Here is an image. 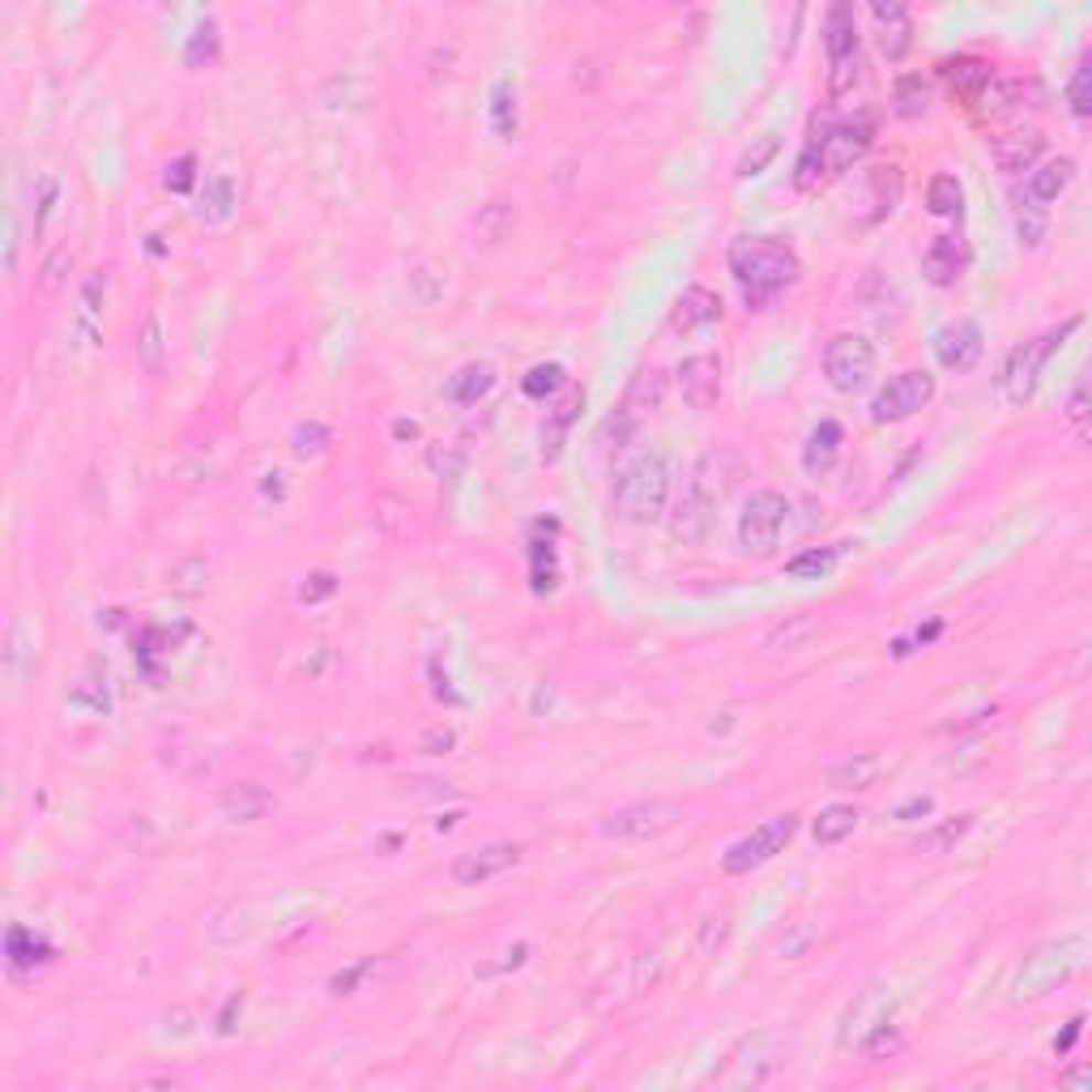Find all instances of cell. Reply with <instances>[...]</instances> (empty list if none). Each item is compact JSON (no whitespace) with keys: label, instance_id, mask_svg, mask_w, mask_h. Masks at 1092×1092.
<instances>
[{"label":"cell","instance_id":"6da1fadb","mask_svg":"<svg viewBox=\"0 0 1092 1092\" xmlns=\"http://www.w3.org/2000/svg\"><path fill=\"white\" fill-rule=\"evenodd\" d=\"M726 265H730V274H735V282H739L751 312H764L781 290H790L803 278L799 253L790 244H781V239H769V235L735 239L730 253H726Z\"/></svg>","mask_w":1092,"mask_h":1092},{"label":"cell","instance_id":"7a4b0ae2","mask_svg":"<svg viewBox=\"0 0 1092 1092\" xmlns=\"http://www.w3.org/2000/svg\"><path fill=\"white\" fill-rule=\"evenodd\" d=\"M1084 961H1089V939L1080 931L1037 943L1025 961H1020L1016 977H1011V1003L1046 998L1050 991H1059L1062 982H1071Z\"/></svg>","mask_w":1092,"mask_h":1092},{"label":"cell","instance_id":"3957f363","mask_svg":"<svg viewBox=\"0 0 1092 1092\" xmlns=\"http://www.w3.org/2000/svg\"><path fill=\"white\" fill-rule=\"evenodd\" d=\"M666 500H671V465L666 457L657 452H641L632 457L619 474H614L611 491V508L619 521L628 525H649L666 513Z\"/></svg>","mask_w":1092,"mask_h":1092},{"label":"cell","instance_id":"277c9868","mask_svg":"<svg viewBox=\"0 0 1092 1092\" xmlns=\"http://www.w3.org/2000/svg\"><path fill=\"white\" fill-rule=\"evenodd\" d=\"M870 137H875V125H870L867 116H863V120L828 125V129L820 132V137L803 150L799 171H794V184H799V189H815L820 180H833L841 171H849V167L870 150Z\"/></svg>","mask_w":1092,"mask_h":1092},{"label":"cell","instance_id":"5b68a950","mask_svg":"<svg viewBox=\"0 0 1092 1092\" xmlns=\"http://www.w3.org/2000/svg\"><path fill=\"white\" fill-rule=\"evenodd\" d=\"M790 1054H794V1032H785V1028H760V1032L742 1037L739 1046H735L730 1067L717 1075V1084L721 1089H760V1084H769L772 1075L790 1062Z\"/></svg>","mask_w":1092,"mask_h":1092},{"label":"cell","instance_id":"8992f818","mask_svg":"<svg viewBox=\"0 0 1092 1092\" xmlns=\"http://www.w3.org/2000/svg\"><path fill=\"white\" fill-rule=\"evenodd\" d=\"M1075 329H1080V317H1071V321H1062L1059 329H1050L1046 338L1025 342V346H1016V351H1011V358L1003 363V376H998V385H1003V393H1007V402H1011V406H1025L1028 397L1037 393V381H1041V372H1046L1050 354L1059 351Z\"/></svg>","mask_w":1092,"mask_h":1092},{"label":"cell","instance_id":"52a82bcc","mask_svg":"<svg viewBox=\"0 0 1092 1092\" xmlns=\"http://www.w3.org/2000/svg\"><path fill=\"white\" fill-rule=\"evenodd\" d=\"M892 1011H897V995L888 986H867L863 995L854 998L845 1007V1020H841V1032L836 1041L845 1050H870L884 1032H892Z\"/></svg>","mask_w":1092,"mask_h":1092},{"label":"cell","instance_id":"ba28073f","mask_svg":"<svg viewBox=\"0 0 1092 1092\" xmlns=\"http://www.w3.org/2000/svg\"><path fill=\"white\" fill-rule=\"evenodd\" d=\"M794 833H799V815H794V811L772 815V820H764L760 828H751L742 841H735V845L726 849L721 870H726V875H747V870L764 867L769 858H777V854L794 841Z\"/></svg>","mask_w":1092,"mask_h":1092},{"label":"cell","instance_id":"9c48e42d","mask_svg":"<svg viewBox=\"0 0 1092 1092\" xmlns=\"http://www.w3.org/2000/svg\"><path fill=\"white\" fill-rule=\"evenodd\" d=\"M678 820H683V806L678 803H671V799H644V803L611 811L598 824V833L607 836V841H649V836L671 833Z\"/></svg>","mask_w":1092,"mask_h":1092},{"label":"cell","instance_id":"30bf717a","mask_svg":"<svg viewBox=\"0 0 1092 1092\" xmlns=\"http://www.w3.org/2000/svg\"><path fill=\"white\" fill-rule=\"evenodd\" d=\"M824 376L836 393H858L875 376V346L863 333H836L824 346Z\"/></svg>","mask_w":1092,"mask_h":1092},{"label":"cell","instance_id":"8fae6325","mask_svg":"<svg viewBox=\"0 0 1092 1092\" xmlns=\"http://www.w3.org/2000/svg\"><path fill=\"white\" fill-rule=\"evenodd\" d=\"M785 516H790V504L781 491L772 486H760L751 491V500L742 504L739 516V543L756 555H769L772 546L781 543V529H785Z\"/></svg>","mask_w":1092,"mask_h":1092},{"label":"cell","instance_id":"7c38bea8","mask_svg":"<svg viewBox=\"0 0 1092 1092\" xmlns=\"http://www.w3.org/2000/svg\"><path fill=\"white\" fill-rule=\"evenodd\" d=\"M934 397V376L922 367H909L892 376L888 385L879 388V397L870 402V418L875 422H900V418H913L918 410H927Z\"/></svg>","mask_w":1092,"mask_h":1092},{"label":"cell","instance_id":"4fadbf2b","mask_svg":"<svg viewBox=\"0 0 1092 1092\" xmlns=\"http://www.w3.org/2000/svg\"><path fill=\"white\" fill-rule=\"evenodd\" d=\"M516 863H521V845H513V841H491V845H479V849L461 854V858L452 863V879H457L461 888H479V884L504 875V870L516 867Z\"/></svg>","mask_w":1092,"mask_h":1092},{"label":"cell","instance_id":"5bb4252c","mask_svg":"<svg viewBox=\"0 0 1092 1092\" xmlns=\"http://www.w3.org/2000/svg\"><path fill=\"white\" fill-rule=\"evenodd\" d=\"M713 513H717V500L705 491V482H692V486L683 491V500L675 504L671 534H675L683 546L708 543V534H713Z\"/></svg>","mask_w":1092,"mask_h":1092},{"label":"cell","instance_id":"9a60e30c","mask_svg":"<svg viewBox=\"0 0 1092 1092\" xmlns=\"http://www.w3.org/2000/svg\"><path fill=\"white\" fill-rule=\"evenodd\" d=\"M678 393L692 410H708L721 397V363L713 354H692L678 367Z\"/></svg>","mask_w":1092,"mask_h":1092},{"label":"cell","instance_id":"2e32d148","mask_svg":"<svg viewBox=\"0 0 1092 1092\" xmlns=\"http://www.w3.org/2000/svg\"><path fill=\"white\" fill-rule=\"evenodd\" d=\"M934 354L948 372H968L982 358V329L973 321H956L934 333Z\"/></svg>","mask_w":1092,"mask_h":1092},{"label":"cell","instance_id":"e0dca14e","mask_svg":"<svg viewBox=\"0 0 1092 1092\" xmlns=\"http://www.w3.org/2000/svg\"><path fill=\"white\" fill-rule=\"evenodd\" d=\"M964 265H968V253H964L961 239L956 235H939V239H931V248L922 253V278L931 287H956Z\"/></svg>","mask_w":1092,"mask_h":1092},{"label":"cell","instance_id":"ac0fdd59","mask_svg":"<svg viewBox=\"0 0 1092 1092\" xmlns=\"http://www.w3.org/2000/svg\"><path fill=\"white\" fill-rule=\"evenodd\" d=\"M717 321H721V299L708 287H687L671 308V329L675 333H696V329H708Z\"/></svg>","mask_w":1092,"mask_h":1092},{"label":"cell","instance_id":"d6986e66","mask_svg":"<svg viewBox=\"0 0 1092 1092\" xmlns=\"http://www.w3.org/2000/svg\"><path fill=\"white\" fill-rule=\"evenodd\" d=\"M0 671H4V678H9L13 687H22L26 675L34 671V641H31V632H26V619H22V614H13L9 628H4Z\"/></svg>","mask_w":1092,"mask_h":1092},{"label":"cell","instance_id":"ffe728a7","mask_svg":"<svg viewBox=\"0 0 1092 1092\" xmlns=\"http://www.w3.org/2000/svg\"><path fill=\"white\" fill-rule=\"evenodd\" d=\"M870 13H875V22H879V52H884L888 61H900V56L909 52V43H913L909 9H904L900 0H892V4H875Z\"/></svg>","mask_w":1092,"mask_h":1092},{"label":"cell","instance_id":"44dd1931","mask_svg":"<svg viewBox=\"0 0 1092 1092\" xmlns=\"http://www.w3.org/2000/svg\"><path fill=\"white\" fill-rule=\"evenodd\" d=\"M1041 150H1046V137L1041 132H1007V137H998L995 141V162L998 171H1007V175H1020V171H1032L1037 159H1041Z\"/></svg>","mask_w":1092,"mask_h":1092},{"label":"cell","instance_id":"7402d4cb","mask_svg":"<svg viewBox=\"0 0 1092 1092\" xmlns=\"http://www.w3.org/2000/svg\"><path fill=\"white\" fill-rule=\"evenodd\" d=\"M1071 180H1075V162L1071 159L1041 162V167L1028 171V201H1032L1037 210H1046L1050 201H1059V196L1071 189Z\"/></svg>","mask_w":1092,"mask_h":1092},{"label":"cell","instance_id":"603a6c76","mask_svg":"<svg viewBox=\"0 0 1092 1092\" xmlns=\"http://www.w3.org/2000/svg\"><path fill=\"white\" fill-rule=\"evenodd\" d=\"M218 806H223L226 820H235V824H253V820H260V815L274 806V794H269L265 785H257V781H239V785H226L223 799H218Z\"/></svg>","mask_w":1092,"mask_h":1092},{"label":"cell","instance_id":"cb8c5ba5","mask_svg":"<svg viewBox=\"0 0 1092 1092\" xmlns=\"http://www.w3.org/2000/svg\"><path fill=\"white\" fill-rule=\"evenodd\" d=\"M4 956H9L13 973H26V968L34 973L39 964L52 961V943L39 939L31 927H9V934H4Z\"/></svg>","mask_w":1092,"mask_h":1092},{"label":"cell","instance_id":"d4e9b609","mask_svg":"<svg viewBox=\"0 0 1092 1092\" xmlns=\"http://www.w3.org/2000/svg\"><path fill=\"white\" fill-rule=\"evenodd\" d=\"M841 422H833V418H824L811 436H806V449H803V465H806V474H828L836 465V457H841Z\"/></svg>","mask_w":1092,"mask_h":1092},{"label":"cell","instance_id":"484cf974","mask_svg":"<svg viewBox=\"0 0 1092 1092\" xmlns=\"http://www.w3.org/2000/svg\"><path fill=\"white\" fill-rule=\"evenodd\" d=\"M879 772H884V760L875 751H858V756H849V760L828 769V785L833 790H870L879 781Z\"/></svg>","mask_w":1092,"mask_h":1092},{"label":"cell","instance_id":"4316f807","mask_svg":"<svg viewBox=\"0 0 1092 1092\" xmlns=\"http://www.w3.org/2000/svg\"><path fill=\"white\" fill-rule=\"evenodd\" d=\"M824 47H828V65L858 56V26H854V9L849 4H833L828 22H824Z\"/></svg>","mask_w":1092,"mask_h":1092},{"label":"cell","instance_id":"83f0119b","mask_svg":"<svg viewBox=\"0 0 1092 1092\" xmlns=\"http://www.w3.org/2000/svg\"><path fill=\"white\" fill-rule=\"evenodd\" d=\"M491 385H495V367L491 363H470L449 381V397L457 406H479L482 397L491 393Z\"/></svg>","mask_w":1092,"mask_h":1092},{"label":"cell","instance_id":"f1b7e54d","mask_svg":"<svg viewBox=\"0 0 1092 1092\" xmlns=\"http://www.w3.org/2000/svg\"><path fill=\"white\" fill-rule=\"evenodd\" d=\"M858 820H863V811L849 803H833L824 806L820 815H815V824H811V836L820 841V845H836V841H845V836L858 828Z\"/></svg>","mask_w":1092,"mask_h":1092},{"label":"cell","instance_id":"f546056e","mask_svg":"<svg viewBox=\"0 0 1092 1092\" xmlns=\"http://www.w3.org/2000/svg\"><path fill=\"white\" fill-rule=\"evenodd\" d=\"M943 77H948L952 90H961L964 98H977L991 82H995L991 65L977 61V56H956V61H948V65H943Z\"/></svg>","mask_w":1092,"mask_h":1092},{"label":"cell","instance_id":"4dcf8cb0","mask_svg":"<svg viewBox=\"0 0 1092 1092\" xmlns=\"http://www.w3.org/2000/svg\"><path fill=\"white\" fill-rule=\"evenodd\" d=\"M486 116H491V129H495V137L513 141L516 125H521V107H516V90H513V82H508V77H500V82L491 86V107H486Z\"/></svg>","mask_w":1092,"mask_h":1092},{"label":"cell","instance_id":"1f68e13d","mask_svg":"<svg viewBox=\"0 0 1092 1092\" xmlns=\"http://www.w3.org/2000/svg\"><path fill=\"white\" fill-rule=\"evenodd\" d=\"M927 107H931V86H927V77H922V73H904L897 82V90H892V111H897L900 120H922Z\"/></svg>","mask_w":1092,"mask_h":1092},{"label":"cell","instance_id":"d6a6232c","mask_svg":"<svg viewBox=\"0 0 1092 1092\" xmlns=\"http://www.w3.org/2000/svg\"><path fill=\"white\" fill-rule=\"evenodd\" d=\"M841 550L845 546H815V550H803L785 564V577L790 580H824L833 577V568L841 564Z\"/></svg>","mask_w":1092,"mask_h":1092},{"label":"cell","instance_id":"836d02e7","mask_svg":"<svg viewBox=\"0 0 1092 1092\" xmlns=\"http://www.w3.org/2000/svg\"><path fill=\"white\" fill-rule=\"evenodd\" d=\"M235 205H239V189H235V180L231 175H214L210 184H205V196H201V218L214 226H223L231 214H235Z\"/></svg>","mask_w":1092,"mask_h":1092},{"label":"cell","instance_id":"e575fe53","mask_svg":"<svg viewBox=\"0 0 1092 1092\" xmlns=\"http://www.w3.org/2000/svg\"><path fill=\"white\" fill-rule=\"evenodd\" d=\"M815 632H820V619H815V614H790L785 623H777L769 632L764 649H769V653H794V649H803Z\"/></svg>","mask_w":1092,"mask_h":1092},{"label":"cell","instance_id":"d590c367","mask_svg":"<svg viewBox=\"0 0 1092 1092\" xmlns=\"http://www.w3.org/2000/svg\"><path fill=\"white\" fill-rule=\"evenodd\" d=\"M973 811H964V815H952V820H943V824H934L931 833H922L918 841H913V849L918 854H948L956 841H964L968 836V828H973Z\"/></svg>","mask_w":1092,"mask_h":1092},{"label":"cell","instance_id":"8d00e7d4","mask_svg":"<svg viewBox=\"0 0 1092 1092\" xmlns=\"http://www.w3.org/2000/svg\"><path fill=\"white\" fill-rule=\"evenodd\" d=\"M580 402H585V393L572 388V397H568V402H564V406H559V410L543 422V457L546 461H555V457H559V449H564V436H568V427H572V418H577Z\"/></svg>","mask_w":1092,"mask_h":1092},{"label":"cell","instance_id":"74e56055","mask_svg":"<svg viewBox=\"0 0 1092 1092\" xmlns=\"http://www.w3.org/2000/svg\"><path fill=\"white\" fill-rule=\"evenodd\" d=\"M927 205H931L934 218H961L964 210V189L956 175H934L931 189H927Z\"/></svg>","mask_w":1092,"mask_h":1092},{"label":"cell","instance_id":"f35d334b","mask_svg":"<svg viewBox=\"0 0 1092 1092\" xmlns=\"http://www.w3.org/2000/svg\"><path fill=\"white\" fill-rule=\"evenodd\" d=\"M777 150H781L777 132H764V137H756V141L747 146V154L739 159V175H742V180H751V175H764V171H769V162L777 159Z\"/></svg>","mask_w":1092,"mask_h":1092},{"label":"cell","instance_id":"ab89813d","mask_svg":"<svg viewBox=\"0 0 1092 1092\" xmlns=\"http://www.w3.org/2000/svg\"><path fill=\"white\" fill-rule=\"evenodd\" d=\"M1067 107H1071L1075 120H1089L1092 116V56H1084L1080 68H1075V77L1067 86Z\"/></svg>","mask_w":1092,"mask_h":1092},{"label":"cell","instance_id":"60d3db41","mask_svg":"<svg viewBox=\"0 0 1092 1092\" xmlns=\"http://www.w3.org/2000/svg\"><path fill=\"white\" fill-rule=\"evenodd\" d=\"M474 226H479V235L486 239V244H500V239L508 235V226H513V205H508V201H491V205H482L479 218H474Z\"/></svg>","mask_w":1092,"mask_h":1092},{"label":"cell","instance_id":"b9f144b4","mask_svg":"<svg viewBox=\"0 0 1092 1092\" xmlns=\"http://www.w3.org/2000/svg\"><path fill=\"white\" fill-rule=\"evenodd\" d=\"M521 388H525V397L543 402V397H550V393H559V388H564V367H559V363H538V367L521 381Z\"/></svg>","mask_w":1092,"mask_h":1092},{"label":"cell","instance_id":"7bdbcfd3","mask_svg":"<svg viewBox=\"0 0 1092 1092\" xmlns=\"http://www.w3.org/2000/svg\"><path fill=\"white\" fill-rule=\"evenodd\" d=\"M137 354L150 372H162V324L159 317H146L141 321V338H137Z\"/></svg>","mask_w":1092,"mask_h":1092},{"label":"cell","instance_id":"ee69618b","mask_svg":"<svg viewBox=\"0 0 1092 1092\" xmlns=\"http://www.w3.org/2000/svg\"><path fill=\"white\" fill-rule=\"evenodd\" d=\"M189 65H210L214 56H218V26L214 22H201L193 31V39H189Z\"/></svg>","mask_w":1092,"mask_h":1092},{"label":"cell","instance_id":"f6af8a7d","mask_svg":"<svg viewBox=\"0 0 1092 1092\" xmlns=\"http://www.w3.org/2000/svg\"><path fill=\"white\" fill-rule=\"evenodd\" d=\"M205 580H210V568H205L201 559H184V564L171 572V589H175V593H201Z\"/></svg>","mask_w":1092,"mask_h":1092},{"label":"cell","instance_id":"bcb514c9","mask_svg":"<svg viewBox=\"0 0 1092 1092\" xmlns=\"http://www.w3.org/2000/svg\"><path fill=\"white\" fill-rule=\"evenodd\" d=\"M858 56H845V61H833L828 65V95L833 98H841V95H849L854 90V82H858Z\"/></svg>","mask_w":1092,"mask_h":1092},{"label":"cell","instance_id":"7dc6e473","mask_svg":"<svg viewBox=\"0 0 1092 1092\" xmlns=\"http://www.w3.org/2000/svg\"><path fill=\"white\" fill-rule=\"evenodd\" d=\"M324 445H329V431H324L321 422L295 427V457H312V452H321Z\"/></svg>","mask_w":1092,"mask_h":1092},{"label":"cell","instance_id":"c3c4849f","mask_svg":"<svg viewBox=\"0 0 1092 1092\" xmlns=\"http://www.w3.org/2000/svg\"><path fill=\"white\" fill-rule=\"evenodd\" d=\"M196 180V159L193 154H180V159L167 167V189L171 193H189Z\"/></svg>","mask_w":1092,"mask_h":1092},{"label":"cell","instance_id":"681fc988","mask_svg":"<svg viewBox=\"0 0 1092 1092\" xmlns=\"http://www.w3.org/2000/svg\"><path fill=\"white\" fill-rule=\"evenodd\" d=\"M410 282H415V299L422 303V308L440 299V282H436V274H431V269H422V265L410 269Z\"/></svg>","mask_w":1092,"mask_h":1092},{"label":"cell","instance_id":"f907efd6","mask_svg":"<svg viewBox=\"0 0 1092 1092\" xmlns=\"http://www.w3.org/2000/svg\"><path fill=\"white\" fill-rule=\"evenodd\" d=\"M372 968V961H358L351 968H342V973H333V982H329V995H351L354 986H358V977Z\"/></svg>","mask_w":1092,"mask_h":1092},{"label":"cell","instance_id":"816d5d0a","mask_svg":"<svg viewBox=\"0 0 1092 1092\" xmlns=\"http://www.w3.org/2000/svg\"><path fill=\"white\" fill-rule=\"evenodd\" d=\"M65 265H73V253H68V248H56V253L47 257V265H43V287L47 290L61 287V278H65L61 269H65Z\"/></svg>","mask_w":1092,"mask_h":1092},{"label":"cell","instance_id":"f5cc1de1","mask_svg":"<svg viewBox=\"0 0 1092 1092\" xmlns=\"http://www.w3.org/2000/svg\"><path fill=\"white\" fill-rule=\"evenodd\" d=\"M338 589V580L329 577V572H317V577H308V585L299 589V602H321Z\"/></svg>","mask_w":1092,"mask_h":1092},{"label":"cell","instance_id":"db71d44e","mask_svg":"<svg viewBox=\"0 0 1092 1092\" xmlns=\"http://www.w3.org/2000/svg\"><path fill=\"white\" fill-rule=\"evenodd\" d=\"M452 742H457V735H452L449 726H436V730H427V739H422V751H431V756H445Z\"/></svg>","mask_w":1092,"mask_h":1092},{"label":"cell","instance_id":"11a10c76","mask_svg":"<svg viewBox=\"0 0 1092 1092\" xmlns=\"http://www.w3.org/2000/svg\"><path fill=\"white\" fill-rule=\"evenodd\" d=\"M931 811H934L931 794H918V799H909L904 806H897V820H922V815H931Z\"/></svg>","mask_w":1092,"mask_h":1092},{"label":"cell","instance_id":"9f6ffc18","mask_svg":"<svg viewBox=\"0 0 1092 1092\" xmlns=\"http://www.w3.org/2000/svg\"><path fill=\"white\" fill-rule=\"evenodd\" d=\"M103 287H107V274H103V269L86 278V287H82V303H86V312H98V295H103Z\"/></svg>","mask_w":1092,"mask_h":1092},{"label":"cell","instance_id":"6f0895ef","mask_svg":"<svg viewBox=\"0 0 1092 1092\" xmlns=\"http://www.w3.org/2000/svg\"><path fill=\"white\" fill-rule=\"evenodd\" d=\"M1084 415H1089V385L1080 381L1075 393H1071V402H1067V418H1071V422H1084Z\"/></svg>","mask_w":1092,"mask_h":1092},{"label":"cell","instance_id":"680465c9","mask_svg":"<svg viewBox=\"0 0 1092 1092\" xmlns=\"http://www.w3.org/2000/svg\"><path fill=\"white\" fill-rule=\"evenodd\" d=\"M1080 1028H1084V1016H1075L1071 1025L1062 1028V1037H1054V1054H1067V1050L1075 1046V1037H1080Z\"/></svg>","mask_w":1092,"mask_h":1092},{"label":"cell","instance_id":"91938a15","mask_svg":"<svg viewBox=\"0 0 1092 1092\" xmlns=\"http://www.w3.org/2000/svg\"><path fill=\"white\" fill-rule=\"evenodd\" d=\"M1059 1084H1062V1089H1089V1084H1092V1071H1089V1067H1080V1071H1067Z\"/></svg>","mask_w":1092,"mask_h":1092}]
</instances>
